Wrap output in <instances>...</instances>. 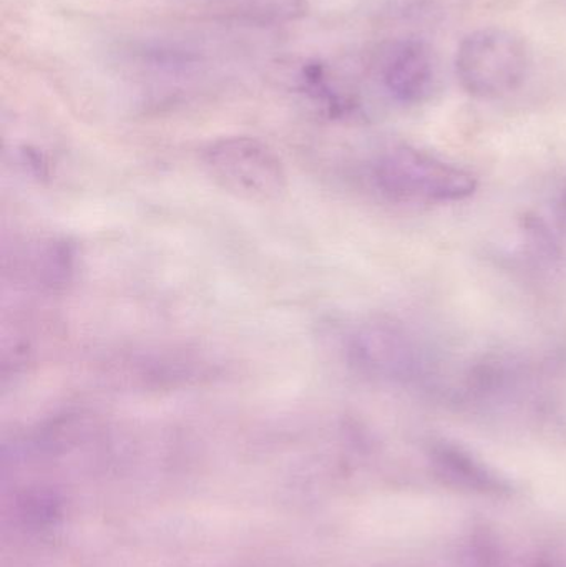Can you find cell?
Here are the masks:
<instances>
[{"label":"cell","instance_id":"1","mask_svg":"<svg viewBox=\"0 0 566 567\" xmlns=\"http://www.w3.org/2000/svg\"><path fill=\"white\" fill-rule=\"evenodd\" d=\"M374 178L381 192L392 199L438 205L465 202L478 186L471 172L408 145L381 155Z\"/></svg>","mask_w":566,"mask_h":567},{"label":"cell","instance_id":"3","mask_svg":"<svg viewBox=\"0 0 566 567\" xmlns=\"http://www.w3.org/2000/svg\"><path fill=\"white\" fill-rule=\"evenodd\" d=\"M531 50L517 33L498 27L477 30L462 40L455 56L459 82L477 99H501L527 79Z\"/></svg>","mask_w":566,"mask_h":567},{"label":"cell","instance_id":"4","mask_svg":"<svg viewBox=\"0 0 566 567\" xmlns=\"http://www.w3.org/2000/svg\"><path fill=\"white\" fill-rule=\"evenodd\" d=\"M384 85L398 102L421 105L441 86L439 56L422 40L398 43L384 63Z\"/></svg>","mask_w":566,"mask_h":567},{"label":"cell","instance_id":"5","mask_svg":"<svg viewBox=\"0 0 566 567\" xmlns=\"http://www.w3.org/2000/svg\"><path fill=\"white\" fill-rule=\"evenodd\" d=\"M432 460L445 478L457 485L478 492H501L502 483L494 473L488 472L482 463L472 458L467 452L449 443H441L432 449Z\"/></svg>","mask_w":566,"mask_h":567},{"label":"cell","instance_id":"2","mask_svg":"<svg viewBox=\"0 0 566 567\" xmlns=\"http://www.w3.org/2000/svg\"><path fill=\"white\" fill-rule=\"evenodd\" d=\"M202 163L216 186L245 202H276L288 189L281 158L261 140H216L203 150Z\"/></svg>","mask_w":566,"mask_h":567}]
</instances>
